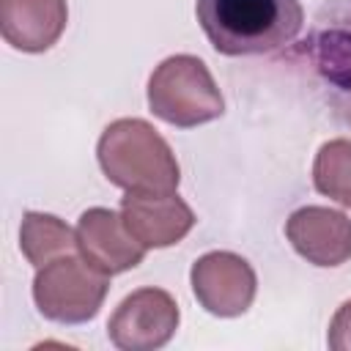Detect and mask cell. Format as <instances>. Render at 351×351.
<instances>
[{
  "label": "cell",
  "instance_id": "6da1fadb",
  "mask_svg": "<svg viewBox=\"0 0 351 351\" xmlns=\"http://www.w3.org/2000/svg\"><path fill=\"white\" fill-rule=\"evenodd\" d=\"M195 16L208 44L228 58L271 55L304 27L299 0H197Z\"/></svg>",
  "mask_w": 351,
  "mask_h": 351
},
{
  "label": "cell",
  "instance_id": "7a4b0ae2",
  "mask_svg": "<svg viewBox=\"0 0 351 351\" xmlns=\"http://www.w3.org/2000/svg\"><path fill=\"white\" fill-rule=\"evenodd\" d=\"M104 178L123 192H176L181 167L167 140L143 118L112 121L96 145Z\"/></svg>",
  "mask_w": 351,
  "mask_h": 351
},
{
  "label": "cell",
  "instance_id": "3957f363",
  "mask_svg": "<svg viewBox=\"0 0 351 351\" xmlns=\"http://www.w3.org/2000/svg\"><path fill=\"white\" fill-rule=\"evenodd\" d=\"M148 107L159 121L192 129L219 118L225 99L200 58L170 55L148 77Z\"/></svg>",
  "mask_w": 351,
  "mask_h": 351
},
{
  "label": "cell",
  "instance_id": "277c9868",
  "mask_svg": "<svg viewBox=\"0 0 351 351\" xmlns=\"http://www.w3.org/2000/svg\"><path fill=\"white\" fill-rule=\"evenodd\" d=\"M110 277L93 269L82 255H60L44 263L33 280V302L47 321L88 324L104 304Z\"/></svg>",
  "mask_w": 351,
  "mask_h": 351
},
{
  "label": "cell",
  "instance_id": "5b68a950",
  "mask_svg": "<svg viewBox=\"0 0 351 351\" xmlns=\"http://www.w3.org/2000/svg\"><path fill=\"white\" fill-rule=\"evenodd\" d=\"M307 55L332 107L351 126V0H335L318 11Z\"/></svg>",
  "mask_w": 351,
  "mask_h": 351
},
{
  "label": "cell",
  "instance_id": "8992f818",
  "mask_svg": "<svg viewBox=\"0 0 351 351\" xmlns=\"http://www.w3.org/2000/svg\"><path fill=\"white\" fill-rule=\"evenodd\" d=\"M178 321V304L167 291L137 288L110 315L107 337L121 351H154L170 343Z\"/></svg>",
  "mask_w": 351,
  "mask_h": 351
},
{
  "label": "cell",
  "instance_id": "52a82bcc",
  "mask_svg": "<svg viewBox=\"0 0 351 351\" xmlns=\"http://www.w3.org/2000/svg\"><path fill=\"white\" fill-rule=\"evenodd\" d=\"M197 304L217 318H236L252 307L258 277L255 269L236 252L214 250L200 255L189 271Z\"/></svg>",
  "mask_w": 351,
  "mask_h": 351
},
{
  "label": "cell",
  "instance_id": "ba28073f",
  "mask_svg": "<svg viewBox=\"0 0 351 351\" xmlns=\"http://www.w3.org/2000/svg\"><path fill=\"white\" fill-rule=\"evenodd\" d=\"M74 236H77L80 255L107 277L123 274L140 266L145 258V247L129 233L123 217L112 208L96 206L82 211L77 219Z\"/></svg>",
  "mask_w": 351,
  "mask_h": 351
},
{
  "label": "cell",
  "instance_id": "9c48e42d",
  "mask_svg": "<svg viewBox=\"0 0 351 351\" xmlns=\"http://www.w3.org/2000/svg\"><path fill=\"white\" fill-rule=\"evenodd\" d=\"M121 217L145 250L173 247L195 228V211L176 192H126Z\"/></svg>",
  "mask_w": 351,
  "mask_h": 351
},
{
  "label": "cell",
  "instance_id": "30bf717a",
  "mask_svg": "<svg viewBox=\"0 0 351 351\" xmlns=\"http://www.w3.org/2000/svg\"><path fill=\"white\" fill-rule=\"evenodd\" d=\"M285 239L313 266H343L351 261V219L326 206H302L285 222Z\"/></svg>",
  "mask_w": 351,
  "mask_h": 351
},
{
  "label": "cell",
  "instance_id": "8fae6325",
  "mask_svg": "<svg viewBox=\"0 0 351 351\" xmlns=\"http://www.w3.org/2000/svg\"><path fill=\"white\" fill-rule=\"evenodd\" d=\"M69 22L66 0H0V33L19 52H47Z\"/></svg>",
  "mask_w": 351,
  "mask_h": 351
},
{
  "label": "cell",
  "instance_id": "7c38bea8",
  "mask_svg": "<svg viewBox=\"0 0 351 351\" xmlns=\"http://www.w3.org/2000/svg\"><path fill=\"white\" fill-rule=\"evenodd\" d=\"M74 247L77 236L60 217L44 211H25L19 225V250L36 269L60 255H69Z\"/></svg>",
  "mask_w": 351,
  "mask_h": 351
},
{
  "label": "cell",
  "instance_id": "4fadbf2b",
  "mask_svg": "<svg viewBox=\"0 0 351 351\" xmlns=\"http://www.w3.org/2000/svg\"><path fill=\"white\" fill-rule=\"evenodd\" d=\"M313 186L340 206L351 208V140L337 137L318 148L313 162Z\"/></svg>",
  "mask_w": 351,
  "mask_h": 351
},
{
  "label": "cell",
  "instance_id": "5bb4252c",
  "mask_svg": "<svg viewBox=\"0 0 351 351\" xmlns=\"http://www.w3.org/2000/svg\"><path fill=\"white\" fill-rule=\"evenodd\" d=\"M326 343L332 351H351V299L337 307V313L329 321Z\"/></svg>",
  "mask_w": 351,
  "mask_h": 351
}]
</instances>
